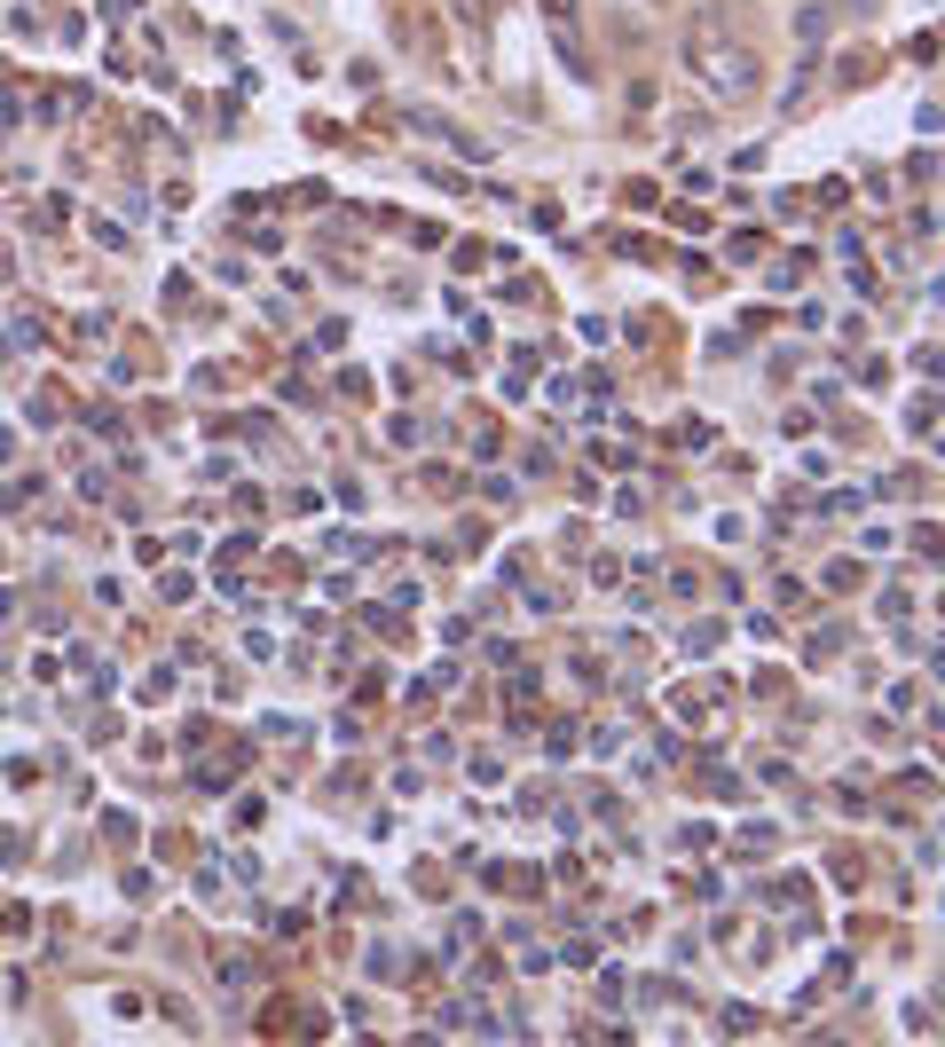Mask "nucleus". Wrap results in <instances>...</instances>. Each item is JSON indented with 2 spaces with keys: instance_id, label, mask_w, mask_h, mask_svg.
Segmentation results:
<instances>
[{
  "instance_id": "1",
  "label": "nucleus",
  "mask_w": 945,
  "mask_h": 1047,
  "mask_svg": "<svg viewBox=\"0 0 945 1047\" xmlns=\"http://www.w3.org/2000/svg\"><path fill=\"white\" fill-rule=\"evenodd\" d=\"M685 63H694L702 87H710V95H725V103H741V95H756V87H764L756 56H748L741 40H725L717 24H694V32H685Z\"/></svg>"
}]
</instances>
